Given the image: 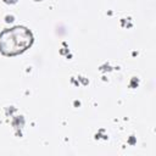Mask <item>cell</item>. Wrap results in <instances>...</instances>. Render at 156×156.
<instances>
[{
  "label": "cell",
  "mask_w": 156,
  "mask_h": 156,
  "mask_svg": "<svg viewBox=\"0 0 156 156\" xmlns=\"http://www.w3.org/2000/svg\"><path fill=\"white\" fill-rule=\"evenodd\" d=\"M32 44V33L24 27L5 29L0 34V51L5 55H16Z\"/></svg>",
  "instance_id": "obj_1"
}]
</instances>
